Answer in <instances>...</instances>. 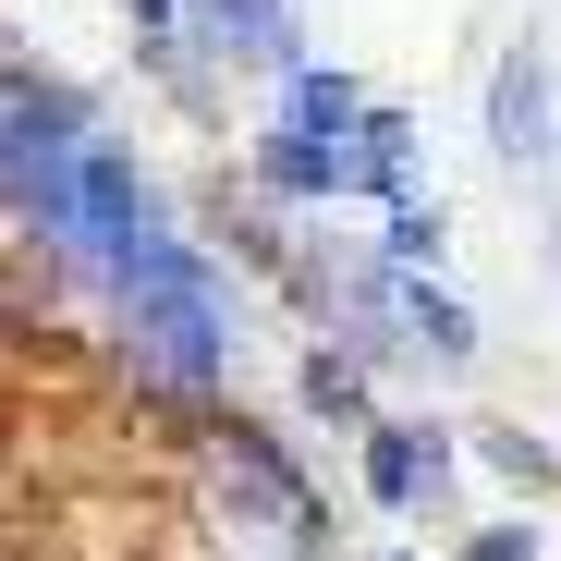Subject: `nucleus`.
Segmentation results:
<instances>
[{
  "label": "nucleus",
  "mask_w": 561,
  "mask_h": 561,
  "mask_svg": "<svg viewBox=\"0 0 561 561\" xmlns=\"http://www.w3.org/2000/svg\"><path fill=\"white\" fill-rule=\"evenodd\" d=\"M111 354L123 379L171 415H220V391L244 379V294L220 280V256L196 232H171L159 256H135L111 280Z\"/></svg>",
  "instance_id": "obj_1"
},
{
  "label": "nucleus",
  "mask_w": 561,
  "mask_h": 561,
  "mask_svg": "<svg viewBox=\"0 0 561 561\" xmlns=\"http://www.w3.org/2000/svg\"><path fill=\"white\" fill-rule=\"evenodd\" d=\"M183 513L220 561H330V501L294 463L280 427L244 415H196V451H183Z\"/></svg>",
  "instance_id": "obj_2"
},
{
  "label": "nucleus",
  "mask_w": 561,
  "mask_h": 561,
  "mask_svg": "<svg viewBox=\"0 0 561 561\" xmlns=\"http://www.w3.org/2000/svg\"><path fill=\"white\" fill-rule=\"evenodd\" d=\"M280 99H268V123L244 135V183L268 208H342V196H379L366 183V85L342 73V61H294V73H268Z\"/></svg>",
  "instance_id": "obj_3"
},
{
  "label": "nucleus",
  "mask_w": 561,
  "mask_h": 561,
  "mask_svg": "<svg viewBox=\"0 0 561 561\" xmlns=\"http://www.w3.org/2000/svg\"><path fill=\"white\" fill-rule=\"evenodd\" d=\"M354 477H366L379 513H451V489H463V427H427V415H391V403H379V427L354 439Z\"/></svg>",
  "instance_id": "obj_4"
},
{
  "label": "nucleus",
  "mask_w": 561,
  "mask_h": 561,
  "mask_svg": "<svg viewBox=\"0 0 561 561\" xmlns=\"http://www.w3.org/2000/svg\"><path fill=\"white\" fill-rule=\"evenodd\" d=\"M183 61H220V73H294L306 61V25L294 0H183Z\"/></svg>",
  "instance_id": "obj_5"
},
{
  "label": "nucleus",
  "mask_w": 561,
  "mask_h": 561,
  "mask_svg": "<svg viewBox=\"0 0 561 561\" xmlns=\"http://www.w3.org/2000/svg\"><path fill=\"white\" fill-rule=\"evenodd\" d=\"M489 147H501L513 171H549V159H561V111H549L537 49H501V61H489Z\"/></svg>",
  "instance_id": "obj_6"
},
{
  "label": "nucleus",
  "mask_w": 561,
  "mask_h": 561,
  "mask_svg": "<svg viewBox=\"0 0 561 561\" xmlns=\"http://www.w3.org/2000/svg\"><path fill=\"white\" fill-rule=\"evenodd\" d=\"M294 403H306L318 427L366 439V427H379V366H366V354H342V342H306V354H294Z\"/></svg>",
  "instance_id": "obj_7"
},
{
  "label": "nucleus",
  "mask_w": 561,
  "mask_h": 561,
  "mask_svg": "<svg viewBox=\"0 0 561 561\" xmlns=\"http://www.w3.org/2000/svg\"><path fill=\"white\" fill-rule=\"evenodd\" d=\"M463 463H489V477H501V489H525V501H549V489H561V451H549L537 427H513V415L463 427Z\"/></svg>",
  "instance_id": "obj_8"
},
{
  "label": "nucleus",
  "mask_w": 561,
  "mask_h": 561,
  "mask_svg": "<svg viewBox=\"0 0 561 561\" xmlns=\"http://www.w3.org/2000/svg\"><path fill=\"white\" fill-rule=\"evenodd\" d=\"M439 244H451L439 196H391L379 208V268H439Z\"/></svg>",
  "instance_id": "obj_9"
},
{
  "label": "nucleus",
  "mask_w": 561,
  "mask_h": 561,
  "mask_svg": "<svg viewBox=\"0 0 561 561\" xmlns=\"http://www.w3.org/2000/svg\"><path fill=\"white\" fill-rule=\"evenodd\" d=\"M451 561H549V549H537V525H525V513H489V525H463V549H451Z\"/></svg>",
  "instance_id": "obj_10"
},
{
  "label": "nucleus",
  "mask_w": 561,
  "mask_h": 561,
  "mask_svg": "<svg viewBox=\"0 0 561 561\" xmlns=\"http://www.w3.org/2000/svg\"><path fill=\"white\" fill-rule=\"evenodd\" d=\"M379 561H427V549H379Z\"/></svg>",
  "instance_id": "obj_11"
}]
</instances>
